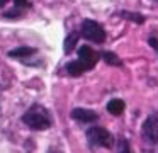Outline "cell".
Segmentation results:
<instances>
[{
	"label": "cell",
	"mask_w": 158,
	"mask_h": 153,
	"mask_svg": "<svg viewBox=\"0 0 158 153\" xmlns=\"http://www.w3.org/2000/svg\"><path fill=\"white\" fill-rule=\"evenodd\" d=\"M78 37H80L78 32H72V34H70V36L65 39V46H63V48H65V53H66V54L72 53V49L75 48V44H77V41H78Z\"/></svg>",
	"instance_id": "obj_11"
},
{
	"label": "cell",
	"mask_w": 158,
	"mask_h": 153,
	"mask_svg": "<svg viewBox=\"0 0 158 153\" xmlns=\"http://www.w3.org/2000/svg\"><path fill=\"white\" fill-rule=\"evenodd\" d=\"M22 10L21 9H14V10H9V12H5L4 15L5 17H9V19H14V17H22Z\"/></svg>",
	"instance_id": "obj_13"
},
{
	"label": "cell",
	"mask_w": 158,
	"mask_h": 153,
	"mask_svg": "<svg viewBox=\"0 0 158 153\" xmlns=\"http://www.w3.org/2000/svg\"><path fill=\"white\" fill-rule=\"evenodd\" d=\"M119 153H131L129 143H127L126 139H121V143H119Z\"/></svg>",
	"instance_id": "obj_14"
},
{
	"label": "cell",
	"mask_w": 158,
	"mask_h": 153,
	"mask_svg": "<svg viewBox=\"0 0 158 153\" xmlns=\"http://www.w3.org/2000/svg\"><path fill=\"white\" fill-rule=\"evenodd\" d=\"M72 117L78 122H94L97 119V114L90 109H82V107H77L72 111Z\"/></svg>",
	"instance_id": "obj_6"
},
{
	"label": "cell",
	"mask_w": 158,
	"mask_h": 153,
	"mask_svg": "<svg viewBox=\"0 0 158 153\" xmlns=\"http://www.w3.org/2000/svg\"><path fill=\"white\" fill-rule=\"evenodd\" d=\"M66 71H68L72 77H80V75L83 73V66H82V63H80L78 60H75V61H70V63H66Z\"/></svg>",
	"instance_id": "obj_9"
},
{
	"label": "cell",
	"mask_w": 158,
	"mask_h": 153,
	"mask_svg": "<svg viewBox=\"0 0 158 153\" xmlns=\"http://www.w3.org/2000/svg\"><path fill=\"white\" fill-rule=\"evenodd\" d=\"M148 43H150V46L153 48V49L156 51V54H158V39H156V37H153V36H151L150 39H148Z\"/></svg>",
	"instance_id": "obj_16"
},
{
	"label": "cell",
	"mask_w": 158,
	"mask_h": 153,
	"mask_svg": "<svg viewBox=\"0 0 158 153\" xmlns=\"http://www.w3.org/2000/svg\"><path fill=\"white\" fill-rule=\"evenodd\" d=\"M107 111H109L112 116L123 114V111H124V100H121V99H112V100L107 104Z\"/></svg>",
	"instance_id": "obj_8"
},
{
	"label": "cell",
	"mask_w": 158,
	"mask_h": 153,
	"mask_svg": "<svg viewBox=\"0 0 158 153\" xmlns=\"http://www.w3.org/2000/svg\"><path fill=\"white\" fill-rule=\"evenodd\" d=\"M5 3H7V0H0V9H2V7L5 5Z\"/></svg>",
	"instance_id": "obj_17"
},
{
	"label": "cell",
	"mask_w": 158,
	"mask_h": 153,
	"mask_svg": "<svg viewBox=\"0 0 158 153\" xmlns=\"http://www.w3.org/2000/svg\"><path fill=\"white\" fill-rule=\"evenodd\" d=\"M100 56H102V60L106 61L107 65H112V66H121V65H123L121 58L117 56L116 53H110V51H104V53L100 54Z\"/></svg>",
	"instance_id": "obj_10"
},
{
	"label": "cell",
	"mask_w": 158,
	"mask_h": 153,
	"mask_svg": "<svg viewBox=\"0 0 158 153\" xmlns=\"http://www.w3.org/2000/svg\"><path fill=\"white\" fill-rule=\"evenodd\" d=\"M87 139L92 146H102V148H112L114 145V138L106 128L100 126H92L87 131Z\"/></svg>",
	"instance_id": "obj_3"
},
{
	"label": "cell",
	"mask_w": 158,
	"mask_h": 153,
	"mask_svg": "<svg viewBox=\"0 0 158 153\" xmlns=\"http://www.w3.org/2000/svg\"><path fill=\"white\" fill-rule=\"evenodd\" d=\"M49 153H56V151H53V150H51V151H49Z\"/></svg>",
	"instance_id": "obj_18"
},
{
	"label": "cell",
	"mask_w": 158,
	"mask_h": 153,
	"mask_svg": "<svg viewBox=\"0 0 158 153\" xmlns=\"http://www.w3.org/2000/svg\"><path fill=\"white\" fill-rule=\"evenodd\" d=\"M22 122L27 128L34 129V131H44V129H48L51 126V116H49L48 109H44L39 104H34L31 109H27L24 112Z\"/></svg>",
	"instance_id": "obj_1"
},
{
	"label": "cell",
	"mask_w": 158,
	"mask_h": 153,
	"mask_svg": "<svg viewBox=\"0 0 158 153\" xmlns=\"http://www.w3.org/2000/svg\"><path fill=\"white\" fill-rule=\"evenodd\" d=\"M119 15L124 17V19L133 20V22H136V24H143L144 22V17L139 15V14H134V12H119Z\"/></svg>",
	"instance_id": "obj_12"
},
{
	"label": "cell",
	"mask_w": 158,
	"mask_h": 153,
	"mask_svg": "<svg viewBox=\"0 0 158 153\" xmlns=\"http://www.w3.org/2000/svg\"><path fill=\"white\" fill-rule=\"evenodd\" d=\"M97 53L92 49L90 46H82V48H78V61L82 63V66H83V70H92L94 66H95V63H97Z\"/></svg>",
	"instance_id": "obj_5"
},
{
	"label": "cell",
	"mask_w": 158,
	"mask_h": 153,
	"mask_svg": "<svg viewBox=\"0 0 158 153\" xmlns=\"http://www.w3.org/2000/svg\"><path fill=\"white\" fill-rule=\"evenodd\" d=\"M14 3H15V9H21V10L31 7V3H29L27 0H14Z\"/></svg>",
	"instance_id": "obj_15"
},
{
	"label": "cell",
	"mask_w": 158,
	"mask_h": 153,
	"mask_svg": "<svg viewBox=\"0 0 158 153\" xmlns=\"http://www.w3.org/2000/svg\"><path fill=\"white\" fill-rule=\"evenodd\" d=\"M36 53H38V49H36V48L21 46V48H15V49L9 51V56H10V58H21V60H24V58L32 56V54H36Z\"/></svg>",
	"instance_id": "obj_7"
},
{
	"label": "cell",
	"mask_w": 158,
	"mask_h": 153,
	"mask_svg": "<svg viewBox=\"0 0 158 153\" xmlns=\"http://www.w3.org/2000/svg\"><path fill=\"white\" fill-rule=\"evenodd\" d=\"M141 136L148 145H156L158 143V117L156 116H148L146 121L141 126Z\"/></svg>",
	"instance_id": "obj_4"
},
{
	"label": "cell",
	"mask_w": 158,
	"mask_h": 153,
	"mask_svg": "<svg viewBox=\"0 0 158 153\" xmlns=\"http://www.w3.org/2000/svg\"><path fill=\"white\" fill-rule=\"evenodd\" d=\"M80 34L87 41H92V43H97V44H102L106 41V31H104V27L92 19H85L82 22Z\"/></svg>",
	"instance_id": "obj_2"
}]
</instances>
